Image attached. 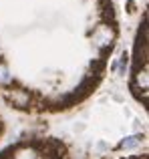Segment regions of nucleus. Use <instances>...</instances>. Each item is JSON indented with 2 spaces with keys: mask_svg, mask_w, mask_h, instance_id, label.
<instances>
[{
  "mask_svg": "<svg viewBox=\"0 0 149 159\" xmlns=\"http://www.w3.org/2000/svg\"><path fill=\"white\" fill-rule=\"evenodd\" d=\"M6 99H8V101H10L14 107L26 109V107H28V101H30V95H28L24 89H14L12 93H6Z\"/></svg>",
  "mask_w": 149,
  "mask_h": 159,
  "instance_id": "obj_1",
  "label": "nucleus"
},
{
  "mask_svg": "<svg viewBox=\"0 0 149 159\" xmlns=\"http://www.w3.org/2000/svg\"><path fill=\"white\" fill-rule=\"evenodd\" d=\"M12 159H40V153L34 147H24L20 151H12Z\"/></svg>",
  "mask_w": 149,
  "mask_h": 159,
  "instance_id": "obj_2",
  "label": "nucleus"
},
{
  "mask_svg": "<svg viewBox=\"0 0 149 159\" xmlns=\"http://www.w3.org/2000/svg\"><path fill=\"white\" fill-rule=\"evenodd\" d=\"M141 143V137L139 135H133V137H127V139L121 141V149H133Z\"/></svg>",
  "mask_w": 149,
  "mask_h": 159,
  "instance_id": "obj_3",
  "label": "nucleus"
},
{
  "mask_svg": "<svg viewBox=\"0 0 149 159\" xmlns=\"http://www.w3.org/2000/svg\"><path fill=\"white\" fill-rule=\"evenodd\" d=\"M10 81H12V77H10V73H8L6 65L0 62V85H6V83H10Z\"/></svg>",
  "mask_w": 149,
  "mask_h": 159,
  "instance_id": "obj_4",
  "label": "nucleus"
}]
</instances>
